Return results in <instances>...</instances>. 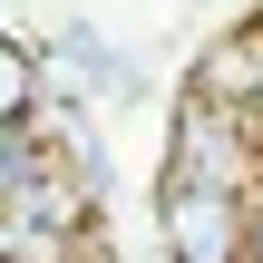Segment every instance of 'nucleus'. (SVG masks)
<instances>
[{"label":"nucleus","mask_w":263,"mask_h":263,"mask_svg":"<svg viewBox=\"0 0 263 263\" xmlns=\"http://www.w3.org/2000/svg\"><path fill=\"white\" fill-rule=\"evenodd\" d=\"M156 244L166 263H254V195L156 176Z\"/></svg>","instance_id":"obj_2"},{"label":"nucleus","mask_w":263,"mask_h":263,"mask_svg":"<svg viewBox=\"0 0 263 263\" xmlns=\"http://www.w3.org/2000/svg\"><path fill=\"white\" fill-rule=\"evenodd\" d=\"M156 176H176V185H234V195H263V127L254 107H224V98H176V117H166V166Z\"/></svg>","instance_id":"obj_1"},{"label":"nucleus","mask_w":263,"mask_h":263,"mask_svg":"<svg viewBox=\"0 0 263 263\" xmlns=\"http://www.w3.org/2000/svg\"><path fill=\"white\" fill-rule=\"evenodd\" d=\"M254 127H263V88H254Z\"/></svg>","instance_id":"obj_5"},{"label":"nucleus","mask_w":263,"mask_h":263,"mask_svg":"<svg viewBox=\"0 0 263 263\" xmlns=\"http://www.w3.org/2000/svg\"><path fill=\"white\" fill-rule=\"evenodd\" d=\"M254 263H263V195H254Z\"/></svg>","instance_id":"obj_4"},{"label":"nucleus","mask_w":263,"mask_h":263,"mask_svg":"<svg viewBox=\"0 0 263 263\" xmlns=\"http://www.w3.org/2000/svg\"><path fill=\"white\" fill-rule=\"evenodd\" d=\"M49 107V78H39V39H0V127H20V117H39Z\"/></svg>","instance_id":"obj_3"}]
</instances>
